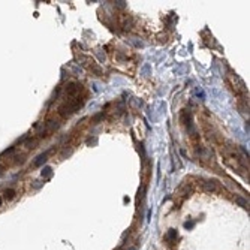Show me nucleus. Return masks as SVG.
I'll use <instances>...</instances> for the list:
<instances>
[{"instance_id":"4","label":"nucleus","mask_w":250,"mask_h":250,"mask_svg":"<svg viewBox=\"0 0 250 250\" xmlns=\"http://www.w3.org/2000/svg\"><path fill=\"white\" fill-rule=\"evenodd\" d=\"M2 202H3V198H2V196H0V205H2Z\"/></svg>"},{"instance_id":"5","label":"nucleus","mask_w":250,"mask_h":250,"mask_svg":"<svg viewBox=\"0 0 250 250\" xmlns=\"http://www.w3.org/2000/svg\"><path fill=\"white\" fill-rule=\"evenodd\" d=\"M129 250H136V249H135V247H132V249H129Z\"/></svg>"},{"instance_id":"1","label":"nucleus","mask_w":250,"mask_h":250,"mask_svg":"<svg viewBox=\"0 0 250 250\" xmlns=\"http://www.w3.org/2000/svg\"><path fill=\"white\" fill-rule=\"evenodd\" d=\"M47 157H48V153H43V154H41L39 157L35 160V166H41L42 163H45V160H47Z\"/></svg>"},{"instance_id":"3","label":"nucleus","mask_w":250,"mask_h":250,"mask_svg":"<svg viewBox=\"0 0 250 250\" xmlns=\"http://www.w3.org/2000/svg\"><path fill=\"white\" fill-rule=\"evenodd\" d=\"M43 174H45V175H48V174H51V169H50V168H45V169L42 171V175H43Z\"/></svg>"},{"instance_id":"2","label":"nucleus","mask_w":250,"mask_h":250,"mask_svg":"<svg viewBox=\"0 0 250 250\" xmlns=\"http://www.w3.org/2000/svg\"><path fill=\"white\" fill-rule=\"evenodd\" d=\"M14 196H15V190H14V189H9V190L5 192V199H12Z\"/></svg>"}]
</instances>
